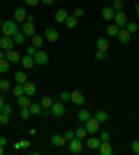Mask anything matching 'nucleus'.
Segmentation results:
<instances>
[{
	"label": "nucleus",
	"mask_w": 139,
	"mask_h": 155,
	"mask_svg": "<svg viewBox=\"0 0 139 155\" xmlns=\"http://www.w3.org/2000/svg\"><path fill=\"white\" fill-rule=\"evenodd\" d=\"M19 30H21V28H19V23H16L14 19H7L5 23H2V28H0V32L7 35V37H12L14 32H19Z\"/></svg>",
	"instance_id": "1"
},
{
	"label": "nucleus",
	"mask_w": 139,
	"mask_h": 155,
	"mask_svg": "<svg viewBox=\"0 0 139 155\" xmlns=\"http://www.w3.org/2000/svg\"><path fill=\"white\" fill-rule=\"evenodd\" d=\"M84 125H86L88 134H100V130H102V127H100L102 123H100V120H95V118H88V120H86Z\"/></svg>",
	"instance_id": "2"
},
{
	"label": "nucleus",
	"mask_w": 139,
	"mask_h": 155,
	"mask_svg": "<svg viewBox=\"0 0 139 155\" xmlns=\"http://www.w3.org/2000/svg\"><path fill=\"white\" fill-rule=\"evenodd\" d=\"M21 32L26 35V37H33L35 35V23H33V16H28L26 23H21Z\"/></svg>",
	"instance_id": "3"
},
{
	"label": "nucleus",
	"mask_w": 139,
	"mask_h": 155,
	"mask_svg": "<svg viewBox=\"0 0 139 155\" xmlns=\"http://www.w3.org/2000/svg\"><path fill=\"white\" fill-rule=\"evenodd\" d=\"M14 21H16L19 26L28 21V12H26V7H16V9H14Z\"/></svg>",
	"instance_id": "4"
},
{
	"label": "nucleus",
	"mask_w": 139,
	"mask_h": 155,
	"mask_svg": "<svg viewBox=\"0 0 139 155\" xmlns=\"http://www.w3.org/2000/svg\"><path fill=\"white\" fill-rule=\"evenodd\" d=\"M67 143H70V153H74V155L84 150V141H81V139H77V137H74V139H70Z\"/></svg>",
	"instance_id": "5"
},
{
	"label": "nucleus",
	"mask_w": 139,
	"mask_h": 155,
	"mask_svg": "<svg viewBox=\"0 0 139 155\" xmlns=\"http://www.w3.org/2000/svg\"><path fill=\"white\" fill-rule=\"evenodd\" d=\"M70 102L77 104V107H84L86 97H84V93H81V91H72V95H70Z\"/></svg>",
	"instance_id": "6"
},
{
	"label": "nucleus",
	"mask_w": 139,
	"mask_h": 155,
	"mask_svg": "<svg viewBox=\"0 0 139 155\" xmlns=\"http://www.w3.org/2000/svg\"><path fill=\"white\" fill-rule=\"evenodd\" d=\"M21 67H23V70H33L35 67V56H30V53L21 56Z\"/></svg>",
	"instance_id": "7"
},
{
	"label": "nucleus",
	"mask_w": 139,
	"mask_h": 155,
	"mask_svg": "<svg viewBox=\"0 0 139 155\" xmlns=\"http://www.w3.org/2000/svg\"><path fill=\"white\" fill-rule=\"evenodd\" d=\"M127 21H130V19H127V14H125V12H116V16H114V21H111V23H116L118 28H125V23H127Z\"/></svg>",
	"instance_id": "8"
},
{
	"label": "nucleus",
	"mask_w": 139,
	"mask_h": 155,
	"mask_svg": "<svg viewBox=\"0 0 139 155\" xmlns=\"http://www.w3.org/2000/svg\"><path fill=\"white\" fill-rule=\"evenodd\" d=\"M46 63H49V53L37 49V51H35V65H46Z\"/></svg>",
	"instance_id": "9"
},
{
	"label": "nucleus",
	"mask_w": 139,
	"mask_h": 155,
	"mask_svg": "<svg viewBox=\"0 0 139 155\" xmlns=\"http://www.w3.org/2000/svg\"><path fill=\"white\" fill-rule=\"evenodd\" d=\"M51 114H53V116H63V114H65V102L56 100V102L51 104Z\"/></svg>",
	"instance_id": "10"
},
{
	"label": "nucleus",
	"mask_w": 139,
	"mask_h": 155,
	"mask_svg": "<svg viewBox=\"0 0 139 155\" xmlns=\"http://www.w3.org/2000/svg\"><path fill=\"white\" fill-rule=\"evenodd\" d=\"M14 39L12 37H7V35H2V37H0V49H2V51H9V49H14Z\"/></svg>",
	"instance_id": "11"
},
{
	"label": "nucleus",
	"mask_w": 139,
	"mask_h": 155,
	"mask_svg": "<svg viewBox=\"0 0 139 155\" xmlns=\"http://www.w3.org/2000/svg\"><path fill=\"white\" fill-rule=\"evenodd\" d=\"M114 16H116V12H114V7H111V5L102 7V19H104L107 23H111V21H114Z\"/></svg>",
	"instance_id": "12"
},
{
	"label": "nucleus",
	"mask_w": 139,
	"mask_h": 155,
	"mask_svg": "<svg viewBox=\"0 0 139 155\" xmlns=\"http://www.w3.org/2000/svg\"><path fill=\"white\" fill-rule=\"evenodd\" d=\"M100 143H102V141H100V137H86V139H84V146H86V148H95V150H98Z\"/></svg>",
	"instance_id": "13"
},
{
	"label": "nucleus",
	"mask_w": 139,
	"mask_h": 155,
	"mask_svg": "<svg viewBox=\"0 0 139 155\" xmlns=\"http://www.w3.org/2000/svg\"><path fill=\"white\" fill-rule=\"evenodd\" d=\"M5 58L9 60V63H12V65L21 63V56H19V51H16V49H9V51H5Z\"/></svg>",
	"instance_id": "14"
},
{
	"label": "nucleus",
	"mask_w": 139,
	"mask_h": 155,
	"mask_svg": "<svg viewBox=\"0 0 139 155\" xmlns=\"http://www.w3.org/2000/svg\"><path fill=\"white\" fill-rule=\"evenodd\" d=\"M67 139L65 134H51V146H56V148H60V146H65Z\"/></svg>",
	"instance_id": "15"
},
{
	"label": "nucleus",
	"mask_w": 139,
	"mask_h": 155,
	"mask_svg": "<svg viewBox=\"0 0 139 155\" xmlns=\"http://www.w3.org/2000/svg\"><path fill=\"white\" fill-rule=\"evenodd\" d=\"M116 37H118V42H121V44H130V39H132V35H130V32H127L125 28H121Z\"/></svg>",
	"instance_id": "16"
},
{
	"label": "nucleus",
	"mask_w": 139,
	"mask_h": 155,
	"mask_svg": "<svg viewBox=\"0 0 139 155\" xmlns=\"http://www.w3.org/2000/svg\"><path fill=\"white\" fill-rule=\"evenodd\" d=\"M95 49H98V51H109V39L107 37H98V42H95Z\"/></svg>",
	"instance_id": "17"
},
{
	"label": "nucleus",
	"mask_w": 139,
	"mask_h": 155,
	"mask_svg": "<svg viewBox=\"0 0 139 155\" xmlns=\"http://www.w3.org/2000/svg\"><path fill=\"white\" fill-rule=\"evenodd\" d=\"M30 102H33V97H30V95H21L19 100H16L19 109H28V107H30Z\"/></svg>",
	"instance_id": "18"
},
{
	"label": "nucleus",
	"mask_w": 139,
	"mask_h": 155,
	"mask_svg": "<svg viewBox=\"0 0 139 155\" xmlns=\"http://www.w3.org/2000/svg\"><path fill=\"white\" fill-rule=\"evenodd\" d=\"M58 37H60V35H58V30H56V28H49V30L44 32V39H46V42H56Z\"/></svg>",
	"instance_id": "19"
},
{
	"label": "nucleus",
	"mask_w": 139,
	"mask_h": 155,
	"mask_svg": "<svg viewBox=\"0 0 139 155\" xmlns=\"http://www.w3.org/2000/svg\"><path fill=\"white\" fill-rule=\"evenodd\" d=\"M98 153H100V155H111L114 148L109 146V141H102V143H100V148H98Z\"/></svg>",
	"instance_id": "20"
},
{
	"label": "nucleus",
	"mask_w": 139,
	"mask_h": 155,
	"mask_svg": "<svg viewBox=\"0 0 139 155\" xmlns=\"http://www.w3.org/2000/svg\"><path fill=\"white\" fill-rule=\"evenodd\" d=\"M30 114H35V116L44 114V107H42V102H30Z\"/></svg>",
	"instance_id": "21"
},
{
	"label": "nucleus",
	"mask_w": 139,
	"mask_h": 155,
	"mask_svg": "<svg viewBox=\"0 0 139 155\" xmlns=\"http://www.w3.org/2000/svg\"><path fill=\"white\" fill-rule=\"evenodd\" d=\"M67 16H70V12H67V9H58V12H56V16H53V19L58 21V23H65V21H67Z\"/></svg>",
	"instance_id": "22"
},
{
	"label": "nucleus",
	"mask_w": 139,
	"mask_h": 155,
	"mask_svg": "<svg viewBox=\"0 0 139 155\" xmlns=\"http://www.w3.org/2000/svg\"><path fill=\"white\" fill-rule=\"evenodd\" d=\"M14 81H16V84H26V81H28V77H26V70L14 72Z\"/></svg>",
	"instance_id": "23"
},
{
	"label": "nucleus",
	"mask_w": 139,
	"mask_h": 155,
	"mask_svg": "<svg viewBox=\"0 0 139 155\" xmlns=\"http://www.w3.org/2000/svg\"><path fill=\"white\" fill-rule=\"evenodd\" d=\"M77 118H79V123H86L88 118H93V114L86 111V109H81V111H77Z\"/></svg>",
	"instance_id": "24"
},
{
	"label": "nucleus",
	"mask_w": 139,
	"mask_h": 155,
	"mask_svg": "<svg viewBox=\"0 0 139 155\" xmlns=\"http://www.w3.org/2000/svg\"><path fill=\"white\" fill-rule=\"evenodd\" d=\"M44 35H33V46L35 49H42V46H44Z\"/></svg>",
	"instance_id": "25"
},
{
	"label": "nucleus",
	"mask_w": 139,
	"mask_h": 155,
	"mask_svg": "<svg viewBox=\"0 0 139 155\" xmlns=\"http://www.w3.org/2000/svg\"><path fill=\"white\" fill-rule=\"evenodd\" d=\"M35 91H37V88H35L33 81H26V84H23V93H26V95L33 97V95H35Z\"/></svg>",
	"instance_id": "26"
},
{
	"label": "nucleus",
	"mask_w": 139,
	"mask_h": 155,
	"mask_svg": "<svg viewBox=\"0 0 139 155\" xmlns=\"http://www.w3.org/2000/svg\"><path fill=\"white\" fill-rule=\"evenodd\" d=\"M77 23H79V19H77V16H67V21H65L67 30H74V28H77Z\"/></svg>",
	"instance_id": "27"
},
{
	"label": "nucleus",
	"mask_w": 139,
	"mask_h": 155,
	"mask_svg": "<svg viewBox=\"0 0 139 155\" xmlns=\"http://www.w3.org/2000/svg\"><path fill=\"white\" fill-rule=\"evenodd\" d=\"M118 30H121V28L116 26V23H109V26H107V35H109V37H116Z\"/></svg>",
	"instance_id": "28"
},
{
	"label": "nucleus",
	"mask_w": 139,
	"mask_h": 155,
	"mask_svg": "<svg viewBox=\"0 0 139 155\" xmlns=\"http://www.w3.org/2000/svg\"><path fill=\"white\" fill-rule=\"evenodd\" d=\"M9 67H12V63L7 58H0V74H5V72H9Z\"/></svg>",
	"instance_id": "29"
},
{
	"label": "nucleus",
	"mask_w": 139,
	"mask_h": 155,
	"mask_svg": "<svg viewBox=\"0 0 139 155\" xmlns=\"http://www.w3.org/2000/svg\"><path fill=\"white\" fill-rule=\"evenodd\" d=\"M125 30L130 32V35H134V32L139 30V23H134V21H127V23H125Z\"/></svg>",
	"instance_id": "30"
},
{
	"label": "nucleus",
	"mask_w": 139,
	"mask_h": 155,
	"mask_svg": "<svg viewBox=\"0 0 139 155\" xmlns=\"http://www.w3.org/2000/svg\"><path fill=\"white\" fill-rule=\"evenodd\" d=\"M12 39H14V44H23V42H26V35H23V32H14L12 35Z\"/></svg>",
	"instance_id": "31"
},
{
	"label": "nucleus",
	"mask_w": 139,
	"mask_h": 155,
	"mask_svg": "<svg viewBox=\"0 0 139 155\" xmlns=\"http://www.w3.org/2000/svg\"><path fill=\"white\" fill-rule=\"evenodd\" d=\"M9 91H12V84L7 79H0V93H9Z\"/></svg>",
	"instance_id": "32"
},
{
	"label": "nucleus",
	"mask_w": 139,
	"mask_h": 155,
	"mask_svg": "<svg viewBox=\"0 0 139 155\" xmlns=\"http://www.w3.org/2000/svg\"><path fill=\"white\" fill-rule=\"evenodd\" d=\"M56 102L53 97H42V107H44V111H51V104Z\"/></svg>",
	"instance_id": "33"
},
{
	"label": "nucleus",
	"mask_w": 139,
	"mask_h": 155,
	"mask_svg": "<svg viewBox=\"0 0 139 155\" xmlns=\"http://www.w3.org/2000/svg\"><path fill=\"white\" fill-rule=\"evenodd\" d=\"M14 148H16V150H23V148H30V141H28V139H23V141H14Z\"/></svg>",
	"instance_id": "34"
},
{
	"label": "nucleus",
	"mask_w": 139,
	"mask_h": 155,
	"mask_svg": "<svg viewBox=\"0 0 139 155\" xmlns=\"http://www.w3.org/2000/svg\"><path fill=\"white\" fill-rule=\"evenodd\" d=\"M74 134H77V139H81V141H84V139L88 137V130H86V127H79V130H74Z\"/></svg>",
	"instance_id": "35"
},
{
	"label": "nucleus",
	"mask_w": 139,
	"mask_h": 155,
	"mask_svg": "<svg viewBox=\"0 0 139 155\" xmlns=\"http://www.w3.org/2000/svg\"><path fill=\"white\" fill-rule=\"evenodd\" d=\"M93 118H95V120H100V123H104V120H107V111H95V114H93Z\"/></svg>",
	"instance_id": "36"
},
{
	"label": "nucleus",
	"mask_w": 139,
	"mask_h": 155,
	"mask_svg": "<svg viewBox=\"0 0 139 155\" xmlns=\"http://www.w3.org/2000/svg\"><path fill=\"white\" fill-rule=\"evenodd\" d=\"M21 95H26V93H23V84H16V86H14V97L19 100Z\"/></svg>",
	"instance_id": "37"
},
{
	"label": "nucleus",
	"mask_w": 139,
	"mask_h": 155,
	"mask_svg": "<svg viewBox=\"0 0 139 155\" xmlns=\"http://www.w3.org/2000/svg\"><path fill=\"white\" fill-rule=\"evenodd\" d=\"M9 118H12V114H5V111H0V125H7V123H9Z\"/></svg>",
	"instance_id": "38"
},
{
	"label": "nucleus",
	"mask_w": 139,
	"mask_h": 155,
	"mask_svg": "<svg viewBox=\"0 0 139 155\" xmlns=\"http://www.w3.org/2000/svg\"><path fill=\"white\" fill-rule=\"evenodd\" d=\"M111 134H109V130H100V141H109Z\"/></svg>",
	"instance_id": "39"
},
{
	"label": "nucleus",
	"mask_w": 139,
	"mask_h": 155,
	"mask_svg": "<svg viewBox=\"0 0 139 155\" xmlns=\"http://www.w3.org/2000/svg\"><path fill=\"white\" fill-rule=\"evenodd\" d=\"M111 7H114V12H123V0H114Z\"/></svg>",
	"instance_id": "40"
},
{
	"label": "nucleus",
	"mask_w": 139,
	"mask_h": 155,
	"mask_svg": "<svg viewBox=\"0 0 139 155\" xmlns=\"http://www.w3.org/2000/svg\"><path fill=\"white\" fill-rule=\"evenodd\" d=\"M70 95H72V93H60V95H58V100H60V102H70Z\"/></svg>",
	"instance_id": "41"
},
{
	"label": "nucleus",
	"mask_w": 139,
	"mask_h": 155,
	"mask_svg": "<svg viewBox=\"0 0 139 155\" xmlns=\"http://www.w3.org/2000/svg\"><path fill=\"white\" fill-rule=\"evenodd\" d=\"M63 134H65V139H67V141H70V139H74V137H77V134H74V130H65Z\"/></svg>",
	"instance_id": "42"
},
{
	"label": "nucleus",
	"mask_w": 139,
	"mask_h": 155,
	"mask_svg": "<svg viewBox=\"0 0 139 155\" xmlns=\"http://www.w3.org/2000/svg\"><path fill=\"white\" fill-rule=\"evenodd\" d=\"M19 111H21V118H23V120L30 118V107H28V109H19Z\"/></svg>",
	"instance_id": "43"
},
{
	"label": "nucleus",
	"mask_w": 139,
	"mask_h": 155,
	"mask_svg": "<svg viewBox=\"0 0 139 155\" xmlns=\"http://www.w3.org/2000/svg\"><path fill=\"white\" fill-rule=\"evenodd\" d=\"M23 2H26V7H37L40 5V0H23Z\"/></svg>",
	"instance_id": "44"
},
{
	"label": "nucleus",
	"mask_w": 139,
	"mask_h": 155,
	"mask_svg": "<svg viewBox=\"0 0 139 155\" xmlns=\"http://www.w3.org/2000/svg\"><path fill=\"white\" fill-rule=\"evenodd\" d=\"M72 16H77V19H81V16H84V9H81V7H77V9H74V12H72Z\"/></svg>",
	"instance_id": "45"
},
{
	"label": "nucleus",
	"mask_w": 139,
	"mask_h": 155,
	"mask_svg": "<svg viewBox=\"0 0 139 155\" xmlns=\"http://www.w3.org/2000/svg\"><path fill=\"white\" fill-rule=\"evenodd\" d=\"M130 148H132V153L139 155V139H137V141H132V146H130Z\"/></svg>",
	"instance_id": "46"
},
{
	"label": "nucleus",
	"mask_w": 139,
	"mask_h": 155,
	"mask_svg": "<svg viewBox=\"0 0 139 155\" xmlns=\"http://www.w3.org/2000/svg\"><path fill=\"white\" fill-rule=\"evenodd\" d=\"M104 56H107L104 51H98V49H95V58H98V60H102V58H104Z\"/></svg>",
	"instance_id": "47"
},
{
	"label": "nucleus",
	"mask_w": 139,
	"mask_h": 155,
	"mask_svg": "<svg viewBox=\"0 0 139 155\" xmlns=\"http://www.w3.org/2000/svg\"><path fill=\"white\" fill-rule=\"evenodd\" d=\"M0 111H5V114H12L14 109H12V104H5V107H2V109H0Z\"/></svg>",
	"instance_id": "48"
},
{
	"label": "nucleus",
	"mask_w": 139,
	"mask_h": 155,
	"mask_svg": "<svg viewBox=\"0 0 139 155\" xmlns=\"http://www.w3.org/2000/svg\"><path fill=\"white\" fill-rule=\"evenodd\" d=\"M42 5H53V2H56V0H40Z\"/></svg>",
	"instance_id": "49"
},
{
	"label": "nucleus",
	"mask_w": 139,
	"mask_h": 155,
	"mask_svg": "<svg viewBox=\"0 0 139 155\" xmlns=\"http://www.w3.org/2000/svg\"><path fill=\"white\" fill-rule=\"evenodd\" d=\"M0 146H7V137H0Z\"/></svg>",
	"instance_id": "50"
},
{
	"label": "nucleus",
	"mask_w": 139,
	"mask_h": 155,
	"mask_svg": "<svg viewBox=\"0 0 139 155\" xmlns=\"http://www.w3.org/2000/svg\"><path fill=\"white\" fill-rule=\"evenodd\" d=\"M0 58H5V51H2V49H0Z\"/></svg>",
	"instance_id": "51"
},
{
	"label": "nucleus",
	"mask_w": 139,
	"mask_h": 155,
	"mask_svg": "<svg viewBox=\"0 0 139 155\" xmlns=\"http://www.w3.org/2000/svg\"><path fill=\"white\" fill-rule=\"evenodd\" d=\"M2 153H5V146H0V155H2Z\"/></svg>",
	"instance_id": "52"
},
{
	"label": "nucleus",
	"mask_w": 139,
	"mask_h": 155,
	"mask_svg": "<svg viewBox=\"0 0 139 155\" xmlns=\"http://www.w3.org/2000/svg\"><path fill=\"white\" fill-rule=\"evenodd\" d=\"M2 23H5V21H2V19H0V28H2Z\"/></svg>",
	"instance_id": "53"
},
{
	"label": "nucleus",
	"mask_w": 139,
	"mask_h": 155,
	"mask_svg": "<svg viewBox=\"0 0 139 155\" xmlns=\"http://www.w3.org/2000/svg\"><path fill=\"white\" fill-rule=\"evenodd\" d=\"M56 2H63V0H56Z\"/></svg>",
	"instance_id": "54"
}]
</instances>
